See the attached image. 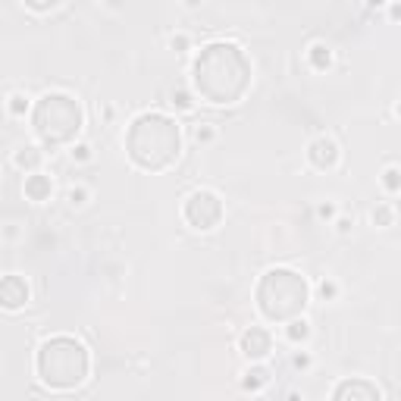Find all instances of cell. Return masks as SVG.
<instances>
[{
	"mask_svg": "<svg viewBox=\"0 0 401 401\" xmlns=\"http://www.w3.org/2000/svg\"><path fill=\"white\" fill-rule=\"evenodd\" d=\"M191 82L207 104L232 107L251 88V60L238 44L213 41L191 63Z\"/></svg>",
	"mask_w": 401,
	"mask_h": 401,
	"instance_id": "1",
	"label": "cell"
},
{
	"mask_svg": "<svg viewBox=\"0 0 401 401\" xmlns=\"http://www.w3.org/2000/svg\"><path fill=\"white\" fill-rule=\"evenodd\" d=\"M126 154L144 173H164L182 154L179 123L164 113H144L126 132Z\"/></svg>",
	"mask_w": 401,
	"mask_h": 401,
	"instance_id": "2",
	"label": "cell"
},
{
	"mask_svg": "<svg viewBox=\"0 0 401 401\" xmlns=\"http://www.w3.org/2000/svg\"><path fill=\"white\" fill-rule=\"evenodd\" d=\"M311 304V286L307 279L295 270L276 266L266 270L257 282V307L270 323H288L301 317Z\"/></svg>",
	"mask_w": 401,
	"mask_h": 401,
	"instance_id": "3",
	"label": "cell"
},
{
	"mask_svg": "<svg viewBox=\"0 0 401 401\" xmlns=\"http://www.w3.org/2000/svg\"><path fill=\"white\" fill-rule=\"evenodd\" d=\"M88 351L72 335H54L38 351V376H41L44 386L57 389V392H69V389L82 386L88 380Z\"/></svg>",
	"mask_w": 401,
	"mask_h": 401,
	"instance_id": "4",
	"label": "cell"
},
{
	"mask_svg": "<svg viewBox=\"0 0 401 401\" xmlns=\"http://www.w3.org/2000/svg\"><path fill=\"white\" fill-rule=\"evenodd\" d=\"M82 107L69 95H44L32 110V126L35 135L41 138L48 148H60V144H72L82 132Z\"/></svg>",
	"mask_w": 401,
	"mask_h": 401,
	"instance_id": "5",
	"label": "cell"
},
{
	"mask_svg": "<svg viewBox=\"0 0 401 401\" xmlns=\"http://www.w3.org/2000/svg\"><path fill=\"white\" fill-rule=\"evenodd\" d=\"M223 219V201L213 191H195L185 201V223L197 232H207Z\"/></svg>",
	"mask_w": 401,
	"mask_h": 401,
	"instance_id": "6",
	"label": "cell"
},
{
	"mask_svg": "<svg viewBox=\"0 0 401 401\" xmlns=\"http://www.w3.org/2000/svg\"><path fill=\"white\" fill-rule=\"evenodd\" d=\"M28 304V282L22 276H3L0 279V307L19 311Z\"/></svg>",
	"mask_w": 401,
	"mask_h": 401,
	"instance_id": "7",
	"label": "cell"
},
{
	"mask_svg": "<svg viewBox=\"0 0 401 401\" xmlns=\"http://www.w3.org/2000/svg\"><path fill=\"white\" fill-rule=\"evenodd\" d=\"M270 351H273V339H270L266 329L251 326L245 335H242V354H245L248 360H264Z\"/></svg>",
	"mask_w": 401,
	"mask_h": 401,
	"instance_id": "8",
	"label": "cell"
},
{
	"mask_svg": "<svg viewBox=\"0 0 401 401\" xmlns=\"http://www.w3.org/2000/svg\"><path fill=\"white\" fill-rule=\"evenodd\" d=\"M307 157H311V164L317 170H333L339 164V144L333 138H317V141L307 148Z\"/></svg>",
	"mask_w": 401,
	"mask_h": 401,
	"instance_id": "9",
	"label": "cell"
},
{
	"mask_svg": "<svg viewBox=\"0 0 401 401\" xmlns=\"http://www.w3.org/2000/svg\"><path fill=\"white\" fill-rule=\"evenodd\" d=\"M333 398L335 401H348V398L351 401H380V389L370 386V382H364V380H348L335 389Z\"/></svg>",
	"mask_w": 401,
	"mask_h": 401,
	"instance_id": "10",
	"label": "cell"
},
{
	"mask_svg": "<svg viewBox=\"0 0 401 401\" xmlns=\"http://www.w3.org/2000/svg\"><path fill=\"white\" fill-rule=\"evenodd\" d=\"M50 191H54V185H50V179L41 176V173H32V176L26 179V197L28 201H48Z\"/></svg>",
	"mask_w": 401,
	"mask_h": 401,
	"instance_id": "11",
	"label": "cell"
},
{
	"mask_svg": "<svg viewBox=\"0 0 401 401\" xmlns=\"http://www.w3.org/2000/svg\"><path fill=\"white\" fill-rule=\"evenodd\" d=\"M13 164L19 166V170H38V164H41V150L38 148H22V150H16V157H13Z\"/></svg>",
	"mask_w": 401,
	"mask_h": 401,
	"instance_id": "12",
	"label": "cell"
},
{
	"mask_svg": "<svg viewBox=\"0 0 401 401\" xmlns=\"http://www.w3.org/2000/svg\"><path fill=\"white\" fill-rule=\"evenodd\" d=\"M242 382H245V389L257 392V389H264L266 382H270V373H266L264 367H251V370H248V373H245V380H242Z\"/></svg>",
	"mask_w": 401,
	"mask_h": 401,
	"instance_id": "13",
	"label": "cell"
},
{
	"mask_svg": "<svg viewBox=\"0 0 401 401\" xmlns=\"http://www.w3.org/2000/svg\"><path fill=\"white\" fill-rule=\"evenodd\" d=\"M286 335H288V339H292V342H304L307 335H311V326H307V323H304V320H301V317H295V320H288Z\"/></svg>",
	"mask_w": 401,
	"mask_h": 401,
	"instance_id": "14",
	"label": "cell"
},
{
	"mask_svg": "<svg viewBox=\"0 0 401 401\" xmlns=\"http://www.w3.org/2000/svg\"><path fill=\"white\" fill-rule=\"evenodd\" d=\"M311 63H313V69H326L329 63H333V54H329L323 44H313V48H311Z\"/></svg>",
	"mask_w": 401,
	"mask_h": 401,
	"instance_id": "15",
	"label": "cell"
},
{
	"mask_svg": "<svg viewBox=\"0 0 401 401\" xmlns=\"http://www.w3.org/2000/svg\"><path fill=\"white\" fill-rule=\"evenodd\" d=\"M28 10H35V13H50V10H57L63 3V0H22Z\"/></svg>",
	"mask_w": 401,
	"mask_h": 401,
	"instance_id": "16",
	"label": "cell"
},
{
	"mask_svg": "<svg viewBox=\"0 0 401 401\" xmlns=\"http://www.w3.org/2000/svg\"><path fill=\"white\" fill-rule=\"evenodd\" d=\"M10 110H13V116H22L28 110V101L22 95H13V97H10Z\"/></svg>",
	"mask_w": 401,
	"mask_h": 401,
	"instance_id": "17",
	"label": "cell"
},
{
	"mask_svg": "<svg viewBox=\"0 0 401 401\" xmlns=\"http://www.w3.org/2000/svg\"><path fill=\"white\" fill-rule=\"evenodd\" d=\"M386 188L398 191V170H395V166H389V170H386Z\"/></svg>",
	"mask_w": 401,
	"mask_h": 401,
	"instance_id": "18",
	"label": "cell"
},
{
	"mask_svg": "<svg viewBox=\"0 0 401 401\" xmlns=\"http://www.w3.org/2000/svg\"><path fill=\"white\" fill-rule=\"evenodd\" d=\"M173 104H179L182 110L191 107V101H188V95H185V91H173Z\"/></svg>",
	"mask_w": 401,
	"mask_h": 401,
	"instance_id": "19",
	"label": "cell"
},
{
	"mask_svg": "<svg viewBox=\"0 0 401 401\" xmlns=\"http://www.w3.org/2000/svg\"><path fill=\"white\" fill-rule=\"evenodd\" d=\"M373 219H380L382 226H389V223H392V211H389V207H380V211L373 213Z\"/></svg>",
	"mask_w": 401,
	"mask_h": 401,
	"instance_id": "20",
	"label": "cell"
},
{
	"mask_svg": "<svg viewBox=\"0 0 401 401\" xmlns=\"http://www.w3.org/2000/svg\"><path fill=\"white\" fill-rule=\"evenodd\" d=\"M72 157H75V160H88V157H91L88 154V144H79V148L72 150Z\"/></svg>",
	"mask_w": 401,
	"mask_h": 401,
	"instance_id": "21",
	"label": "cell"
},
{
	"mask_svg": "<svg viewBox=\"0 0 401 401\" xmlns=\"http://www.w3.org/2000/svg\"><path fill=\"white\" fill-rule=\"evenodd\" d=\"M320 295H323V298H333L335 286H333V282H323V286H320Z\"/></svg>",
	"mask_w": 401,
	"mask_h": 401,
	"instance_id": "22",
	"label": "cell"
},
{
	"mask_svg": "<svg viewBox=\"0 0 401 401\" xmlns=\"http://www.w3.org/2000/svg\"><path fill=\"white\" fill-rule=\"evenodd\" d=\"M69 201L72 204H85V191H69Z\"/></svg>",
	"mask_w": 401,
	"mask_h": 401,
	"instance_id": "23",
	"label": "cell"
},
{
	"mask_svg": "<svg viewBox=\"0 0 401 401\" xmlns=\"http://www.w3.org/2000/svg\"><path fill=\"white\" fill-rule=\"evenodd\" d=\"M211 138H213L211 129H197V141H211Z\"/></svg>",
	"mask_w": 401,
	"mask_h": 401,
	"instance_id": "24",
	"label": "cell"
},
{
	"mask_svg": "<svg viewBox=\"0 0 401 401\" xmlns=\"http://www.w3.org/2000/svg\"><path fill=\"white\" fill-rule=\"evenodd\" d=\"M333 213H335V211H333V207H329V204H323V207H320V217H333Z\"/></svg>",
	"mask_w": 401,
	"mask_h": 401,
	"instance_id": "25",
	"label": "cell"
},
{
	"mask_svg": "<svg viewBox=\"0 0 401 401\" xmlns=\"http://www.w3.org/2000/svg\"><path fill=\"white\" fill-rule=\"evenodd\" d=\"M185 3H188V7H197V3H201V0H185Z\"/></svg>",
	"mask_w": 401,
	"mask_h": 401,
	"instance_id": "26",
	"label": "cell"
},
{
	"mask_svg": "<svg viewBox=\"0 0 401 401\" xmlns=\"http://www.w3.org/2000/svg\"><path fill=\"white\" fill-rule=\"evenodd\" d=\"M380 3H382V0H370V7H380Z\"/></svg>",
	"mask_w": 401,
	"mask_h": 401,
	"instance_id": "27",
	"label": "cell"
}]
</instances>
